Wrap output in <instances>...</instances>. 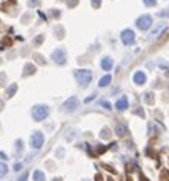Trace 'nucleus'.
Returning a JSON list of instances; mask_svg holds the SVG:
<instances>
[{
    "label": "nucleus",
    "mask_w": 169,
    "mask_h": 181,
    "mask_svg": "<svg viewBox=\"0 0 169 181\" xmlns=\"http://www.w3.org/2000/svg\"><path fill=\"white\" fill-rule=\"evenodd\" d=\"M136 26L140 31H146V29H149L152 26V17L151 15H142V17H139L137 22H136Z\"/></svg>",
    "instance_id": "nucleus-3"
},
{
    "label": "nucleus",
    "mask_w": 169,
    "mask_h": 181,
    "mask_svg": "<svg viewBox=\"0 0 169 181\" xmlns=\"http://www.w3.org/2000/svg\"><path fill=\"white\" fill-rule=\"evenodd\" d=\"M110 82H111V76H110V75H105V76H102L101 81H99V87H107V85H110Z\"/></svg>",
    "instance_id": "nucleus-13"
},
{
    "label": "nucleus",
    "mask_w": 169,
    "mask_h": 181,
    "mask_svg": "<svg viewBox=\"0 0 169 181\" xmlns=\"http://www.w3.org/2000/svg\"><path fill=\"white\" fill-rule=\"evenodd\" d=\"M43 41H44V35H37L34 40H32V44H34V46H40Z\"/></svg>",
    "instance_id": "nucleus-18"
},
{
    "label": "nucleus",
    "mask_w": 169,
    "mask_h": 181,
    "mask_svg": "<svg viewBox=\"0 0 169 181\" xmlns=\"http://www.w3.org/2000/svg\"><path fill=\"white\" fill-rule=\"evenodd\" d=\"M55 154H58V157H59V158H61V157H63V154H64V151H63V148H59V149H58V151H56Z\"/></svg>",
    "instance_id": "nucleus-32"
},
{
    "label": "nucleus",
    "mask_w": 169,
    "mask_h": 181,
    "mask_svg": "<svg viewBox=\"0 0 169 181\" xmlns=\"http://www.w3.org/2000/svg\"><path fill=\"white\" fill-rule=\"evenodd\" d=\"M55 31H58V38L61 40V38L64 37V31H63V28H61V26H58V28H56Z\"/></svg>",
    "instance_id": "nucleus-26"
},
{
    "label": "nucleus",
    "mask_w": 169,
    "mask_h": 181,
    "mask_svg": "<svg viewBox=\"0 0 169 181\" xmlns=\"http://www.w3.org/2000/svg\"><path fill=\"white\" fill-rule=\"evenodd\" d=\"M28 5H29V6H38V5H40V0H29Z\"/></svg>",
    "instance_id": "nucleus-30"
},
{
    "label": "nucleus",
    "mask_w": 169,
    "mask_h": 181,
    "mask_svg": "<svg viewBox=\"0 0 169 181\" xmlns=\"http://www.w3.org/2000/svg\"><path fill=\"white\" fill-rule=\"evenodd\" d=\"M34 58H35V59H37V63H38V64H44V63H46V61H44V58L41 57L40 53H35V55H34Z\"/></svg>",
    "instance_id": "nucleus-22"
},
{
    "label": "nucleus",
    "mask_w": 169,
    "mask_h": 181,
    "mask_svg": "<svg viewBox=\"0 0 169 181\" xmlns=\"http://www.w3.org/2000/svg\"><path fill=\"white\" fill-rule=\"evenodd\" d=\"M76 3H78V0H70V2H67V5L70 6V8H73V6H76Z\"/></svg>",
    "instance_id": "nucleus-31"
},
{
    "label": "nucleus",
    "mask_w": 169,
    "mask_h": 181,
    "mask_svg": "<svg viewBox=\"0 0 169 181\" xmlns=\"http://www.w3.org/2000/svg\"><path fill=\"white\" fill-rule=\"evenodd\" d=\"M54 181H61V180H59V178H58V180H56V178H55V180H54Z\"/></svg>",
    "instance_id": "nucleus-39"
},
{
    "label": "nucleus",
    "mask_w": 169,
    "mask_h": 181,
    "mask_svg": "<svg viewBox=\"0 0 169 181\" xmlns=\"http://www.w3.org/2000/svg\"><path fill=\"white\" fill-rule=\"evenodd\" d=\"M75 78H76V81L79 82V85L87 87V85L90 84L93 75H91L90 70H87V68H81V70H75Z\"/></svg>",
    "instance_id": "nucleus-1"
},
{
    "label": "nucleus",
    "mask_w": 169,
    "mask_h": 181,
    "mask_svg": "<svg viewBox=\"0 0 169 181\" xmlns=\"http://www.w3.org/2000/svg\"><path fill=\"white\" fill-rule=\"evenodd\" d=\"M5 81H6V73H5V72H0V85H5V84H6Z\"/></svg>",
    "instance_id": "nucleus-23"
},
{
    "label": "nucleus",
    "mask_w": 169,
    "mask_h": 181,
    "mask_svg": "<svg viewBox=\"0 0 169 181\" xmlns=\"http://www.w3.org/2000/svg\"><path fill=\"white\" fill-rule=\"evenodd\" d=\"M101 137H102V138H108V137H110V129H108L107 126H105V128L102 129V133H101Z\"/></svg>",
    "instance_id": "nucleus-21"
},
{
    "label": "nucleus",
    "mask_w": 169,
    "mask_h": 181,
    "mask_svg": "<svg viewBox=\"0 0 169 181\" xmlns=\"http://www.w3.org/2000/svg\"><path fill=\"white\" fill-rule=\"evenodd\" d=\"M101 105L105 108V110H111V103L110 102H107V101H101Z\"/></svg>",
    "instance_id": "nucleus-24"
},
{
    "label": "nucleus",
    "mask_w": 169,
    "mask_h": 181,
    "mask_svg": "<svg viewBox=\"0 0 169 181\" xmlns=\"http://www.w3.org/2000/svg\"><path fill=\"white\" fill-rule=\"evenodd\" d=\"M50 15H52L54 18H58V17L61 15V12L58 11V9H52V12H50Z\"/></svg>",
    "instance_id": "nucleus-29"
},
{
    "label": "nucleus",
    "mask_w": 169,
    "mask_h": 181,
    "mask_svg": "<svg viewBox=\"0 0 169 181\" xmlns=\"http://www.w3.org/2000/svg\"><path fill=\"white\" fill-rule=\"evenodd\" d=\"M2 107H3V103H2V102H0V111H2Z\"/></svg>",
    "instance_id": "nucleus-38"
},
{
    "label": "nucleus",
    "mask_w": 169,
    "mask_h": 181,
    "mask_svg": "<svg viewBox=\"0 0 169 181\" xmlns=\"http://www.w3.org/2000/svg\"><path fill=\"white\" fill-rule=\"evenodd\" d=\"M165 31H166V24H160L158 28H156V29L152 31V35H154V37H157L158 34H161V32H165Z\"/></svg>",
    "instance_id": "nucleus-17"
},
{
    "label": "nucleus",
    "mask_w": 169,
    "mask_h": 181,
    "mask_svg": "<svg viewBox=\"0 0 169 181\" xmlns=\"http://www.w3.org/2000/svg\"><path fill=\"white\" fill-rule=\"evenodd\" d=\"M116 134H117L119 137H125L126 134H128V128H126L125 125H122V123L116 125Z\"/></svg>",
    "instance_id": "nucleus-11"
},
{
    "label": "nucleus",
    "mask_w": 169,
    "mask_h": 181,
    "mask_svg": "<svg viewBox=\"0 0 169 181\" xmlns=\"http://www.w3.org/2000/svg\"><path fill=\"white\" fill-rule=\"evenodd\" d=\"M35 72H37V68H35L34 64H26L24 68H23V76H31V75H34Z\"/></svg>",
    "instance_id": "nucleus-10"
},
{
    "label": "nucleus",
    "mask_w": 169,
    "mask_h": 181,
    "mask_svg": "<svg viewBox=\"0 0 169 181\" xmlns=\"http://www.w3.org/2000/svg\"><path fill=\"white\" fill-rule=\"evenodd\" d=\"M120 40H122V43H124V44L131 46L133 43H134L136 35H134V32H133L131 29H125L124 32L120 34Z\"/></svg>",
    "instance_id": "nucleus-6"
},
{
    "label": "nucleus",
    "mask_w": 169,
    "mask_h": 181,
    "mask_svg": "<svg viewBox=\"0 0 169 181\" xmlns=\"http://www.w3.org/2000/svg\"><path fill=\"white\" fill-rule=\"evenodd\" d=\"M43 143H44V136L41 133L35 131L34 134L31 136V146L34 148V149H40V148L43 146Z\"/></svg>",
    "instance_id": "nucleus-5"
},
{
    "label": "nucleus",
    "mask_w": 169,
    "mask_h": 181,
    "mask_svg": "<svg viewBox=\"0 0 169 181\" xmlns=\"http://www.w3.org/2000/svg\"><path fill=\"white\" fill-rule=\"evenodd\" d=\"M116 108H117L119 111H125V110L128 108V99H126L125 96L124 98H120L119 101L116 102Z\"/></svg>",
    "instance_id": "nucleus-9"
},
{
    "label": "nucleus",
    "mask_w": 169,
    "mask_h": 181,
    "mask_svg": "<svg viewBox=\"0 0 169 181\" xmlns=\"http://www.w3.org/2000/svg\"><path fill=\"white\" fill-rule=\"evenodd\" d=\"M6 172H8V166H6L5 163H0V178H2V177H5V175H6Z\"/></svg>",
    "instance_id": "nucleus-20"
},
{
    "label": "nucleus",
    "mask_w": 169,
    "mask_h": 181,
    "mask_svg": "<svg viewBox=\"0 0 169 181\" xmlns=\"http://www.w3.org/2000/svg\"><path fill=\"white\" fill-rule=\"evenodd\" d=\"M143 3H145L146 6H154V5L157 3V0H143Z\"/></svg>",
    "instance_id": "nucleus-27"
},
{
    "label": "nucleus",
    "mask_w": 169,
    "mask_h": 181,
    "mask_svg": "<svg viewBox=\"0 0 169 181\" xmlns=\"http://www.w3.org/2000/svg\"><path fill=\"white\" fill-rule=\"evenodd\" d=\"M26 178H28V172H24V173H23L22 177L18 178V181H26Z\"/></svg>",
    "instance_id": "nucleus-33"
},
{
    "label": "nucleus",
    "mask_w": 169,
    "mask_h": 181,
    "mask_svg": "<svg viewBox=\"0 0 169 181\" xmlns=\"http://www.w3.org/2000/svg\"><path fill=\"white\" fill-rule=\"evenodd\" d=\"M78 107H79V101L76 98H69L67 101L64 102V105H63V110L69 111V113H73Z\"/></svg>",
    "instance_id": "nucleus-7"
},
{
    "label": "nucleus",
    "mask_w": 169,
    "mask_h": 181,
    "mask_svg": "<svg viewBox=\"0 0 169 181\" xmlns=\"http://www.w3.org/2000/svg\"><path fill=\"white\" fill-rule=\"evenodd\" d=\"M47 114H49V108L46 107V105H35L34 108H32V117H34L35 120H44L46 117H47Z\"/></svg>",
    "instance_id": "nucleus-2"
},
{
    "label": "nucleus",
    "mask_w": 169,
    "mask_h": 181,
    "mask_svg": "<svg viewBox=\"0 0 169 181\" xmlns=\"http://www.w3.org/2000/svg\"><path fill=\"white\" fill-rule=\"evenodd\" d=\"M22 168H23L22 164H18V163H17V164H15V170H20V169H22Z\"/></svg>",
    "instance_id": "nucleus-36"
},
{
    "label": "nucleus",
    "mask_w": 169,
    "mask_h": 181,
    "mask_svg": "<svg viewBox=\"0 0 169 181\" xmlns=\"http://www.w3.org/2000/svg\"><path fill=\"white\" fill-rule=\"evenodd\" d=\"M133 81H134V84H137V85H143V84L146 82V75H145L143 72H136L134 76H133Z\"/></svg>",
    "instance_id": "nucleus-8"
},
{
    "label": "nucleus",
    "mask_w": 169,
    "mask_h": 181,
    "mask_svg": "<svg viewBox=\"0 0 169 181\" xmlns=\"http://www.w3.org/2000/svg\"><path fill=\"white\" fill-rule=\"evenodd\" d=\"M101 67L104 68V70H107V72H108V70H111V67H113V59L111 58H104V59H102L101 61Z\"/></svg>",
    "instance_id": "nucleus-12"
},
{
    "label": "nucleus",
    "mask_w": 169,
    "mask_h": 181,
    "mask_svg": "<svg viewBox=\"0 0 169 181\" xmlns=\"http://www.w3.org/2000/svg\"><path fill=\"white\" fill-rule=\"evenodd\" d=\"M96 181H102V177H101V175H96Z\"/></svg>",
    "instance_id": "nucleus-37"
},
{
    "label": "nucleus",
    "mask_w": 169,
    "mask_h": 181,
    "mask_svg": "<svg viewBox=\"0 0 169 181\" xmlns=\"http://www.w3.org/2000/svg\"><path fill=\"white\" fill-rule=\"evenodd\" d=\"M0 158H2V160H6V158H8V155H5V154L0 151Z\"/></svg>",
    "instance_id": "nucleus-35"
},
{
    "label": "nucleus",
    "mask_w": 169,
    "mask_h": 181,
    "mask_svg": "<svg viewBox=\"0 0 169 181\" xmlns=\"http://www.w3.org/2000/svg\"><path fill=\"white\" fill-rule=\"evenodd\" d=\"M18 152H20V154L23 152V142L22 140H17V142H15V154L18 155Z\"/></svg>",
    "instance_id": "nucleus-19"
},
{
    "label": "nucleus",
    "mask_w": 169,
    "mask_h": 181,
    "mask_svg": "<svg viewBox=\"0 0 169 181\" xmlns=\"http://www.w3.org/2000/svg\"><path fill=\"white\" fill-rule=\"evenodd\" d=\"M108 181H113V180H111V178H108Z\"/></svg>",
    "instance_id": "nucleus-40"
},
{
    "label": "nucleus",
    "mask_w": 169,
    "mask_h": 181,
    "mask_svg": "<svg viewBox=\"0 0 169 181\" xmlns=\"http://www.w3.org/2000/svg\"><path fill=\"white\" fill-rule=\"evenodd\" d=\"M134 114L140 116V117H145V113H143V110H142L140 107H137V110H134Z\"/></svg>",
    "instance_id": "nucleus-25"
},
{
    "label": "nucleus",
    "mask_w": 169,
    "mask_h": 181,
    "mask_svg": "<svg viewBox=\"0 0 169 181\" xmlns=\"http://www.w3.org/2000/svg\"><path fill=\"white\" fill-rule=\"evenodd\" d=\"M91 6L98 9V8L101 6V0H91Z\"/></svg>",
    "instance_id": "nucleus-28"
},
{
    "label": "nucleus",
    "mask_w": 169,
    "mask_h": 181,
    "mask_svg": "<svg viewBox=\"0 0 169 181\" xmlns=\"http://www.w3.org/2000/svg\"><path fill=\"white\" fill-rule=\"evenodd\" d=\"M143 101L146 102L148 105H152V103H154V93H151V91L145 93V96H143Z\"/></svg>",
    "instance_id": "nucleus-15"
},
{
    "label": "nucleus",
    "mask_w": 169,
    "mask_h": 181,
    "mask_svg": "<svg viewBox=\"0 0 169 181\" xmlns=\"http://www.w3.org/2000/svg\"><path fill=\"white\" fill-rule=\"evenodd\" d=\"M44 180H46L44 173H43L41 170H35L34 172V181H44Z\"/></svg>",
    "instance_id": "nucleus-16"
},
{
    "label": "nucleus",
    "mask_w": 169,
    "mask_h": 181,
    "mask_svg": "<svg viewBox=\"0 0 169 181\" xmlns=\"http://www.w3.org/2000/svg\"><path fill=\"white\" fill-rule=\"evenodd\" d=\"M52 59L55 61L56 64H59V66H63V64H66V59H67V53H66V49H56L52 52Z\"/></svg>",
    "instance_id": "nucleus-4"
},
{
    "label": "nucleus",
    "mask_w": 169,
    "mask_h": 181,
    "mask_svg": "<svg viewBox=\"0 0 169 181\" xmlns=\"http://www.w3.org/2000/svg\"><path fill=\"white\" fill-rule=\"evenodd\" d=\"M17 91V84H11L8 88H6V98H12Z\"/></svg>",
    "instance_id": "nucleus-14"
},
{
    "label": "nucleus",
    "mask_w": 169,
    "mask_h": 181,
    "mask_svg": "<svg viewBox=\"0 0 169 181\" xmlns=\"http://www.w3.org/2000/svg\"><path fill=\"white\" fill-rule=\"evenodd\" d=\"M93 99H95V94H91L90 98H87V99H85V103H89V102H91Z\"/></svg>",
    "instance_id": "nucleus-34"
}]
</instances>
